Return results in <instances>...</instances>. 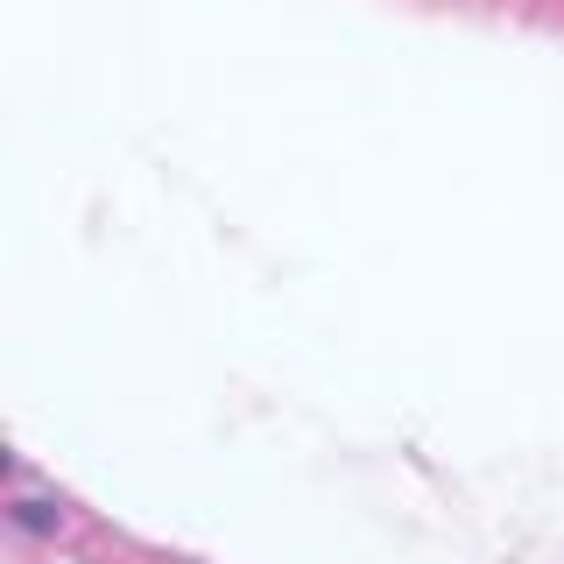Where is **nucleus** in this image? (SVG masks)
<instances>
[{"label": "nucleus", "instance_id": "1", "mask_svg": "<svg viewBox=\"0 0 564 564\" xmlns=\"http://www.w3.org/2000/svg\"><path fill=\"white\" fill-rule=\"evenodd\" d=\"M22 522L29 529H57V508H50V501H22Z\"/></svg>", "mask_w": 564, "mask_h": 564}]
</instances>
